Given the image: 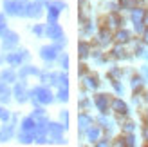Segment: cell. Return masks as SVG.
Segmentation results:
<instances>
[{
  "label": "cell",
  "mask_w": 148,
  "mask_h": 147,
  "mask_svg": "<svg viewBox=\"0 0 148 147\" xmlns=\"http://www.w3.org/2000/svg\"><path fill=\"white\" fill-rule=\"evenodd\" d=\"M87 55H88V46H87L85 42H81V44H79V56L85 58Z\"/></svg>",
  "instance_id": "cell-20"
},
{
  "label": "cell",
  "mask_w": 148,
  "mask_h": 147,
  "mask_svg": "<svg viewBox=\"0 0 148 147\" xmlns=\"http://www.w3.org/2000/svg\"><path fill=\"white\" fill-rule=\"evenodd\" d=\"M134 4H136L134 0H121V6H123V7H132Z\"/></svg>",
  "instance_id": "cell-26"
},
{
  "label": "cell",
  "mask_w": 148,
  "mask_h": 147,
  "mask_svg": "<svg viewBox=\"0 0 148 147\" xmlns=\"http://www.w3.org/2000/svg\"><path fill=\"white\" fill-rule=\"evenodd\" d=\"M143 9H136L134 11V15H132V20H134V24H136V29L137 31H143Z\"/></svg>",
  "instance_id": "cell-9"
},
{
  "label": "cell",
  "mask_w": 148,
  "mask_h": 147,
  "mask_svg": "<svg viewBox=\"0 0 148 147\" xmlns=\"http://www.w3.org/2000/svg\"><path fill=\"white\" fill-rule=\"evenodd\" d=\"M108 40H110L108 31H101V33H99V42H101V44H108Z\"/></svg>",
  "instance_id": "cell-22"
},
{
  "label": "cell",
  "mask_w": 148,
  "mask_h": 147,
  "mask_svg": "<svg viewBox=\"0 0 148 147\" xmlns=\"http://www.w3.org/2000/svg\"><path fill=\"white\" fill-rule=\"evenodd\" d=\"M146 24H148V17H146Z\"/></svg>",
  "instance_id": "cell-31"
},
{
  "label": "cell",
  "mask_w": 148,
  "mask_h": 147,
  "mask_svg": "<svg viewBox=\"0 0 148 147\" xmlns=\"http://www.w3.org/2000/svg\"><path fill=\"white\" fill-rule=\"evenodd\" d=\"M139 84H141V80H139V78H134V82H132V85H134V87H137Z\"/></svg>",
  "instance_id": "cell-29"
},
{
  "label": "cell",
  "mask_w": 148,
  "mask_h": 147,
  "mask_svg": "<svg viewBox=\"0 0 148 147\" xmlns=\"http://www.w3.org/2000/svg\"><path fill=\"white\" fill-rule=\"evenodd\" d=\"M42 31H43V29H42L40 26H36V27H34V33H36V35H42Z\"/></svg>",
  "instance_id": "cell-28"
},
{
  "label": "cell",
  "mask_w": 148,
  "mask_h": 147,
  "mask_svg": "<svg viewBox=\"0 0 148 147\" xmlns=\"http://www.w3.org/2000/svg\"><path fill=\"white\" fill-rule=\"evenodd\" d=\"M33 94H36V100L42 102V104H51L53 102V94H51V91L47 87H36L33 91Z\"/></svg>",
  "instance_id": "cell-2"
},
{
  "label": "cell",
  "mask_w": 148,
  "mask_h": 147,
  "mask_svg": "<svg viewBox=\"0 0 148 147\" xmlns=\"http://www.w3.org/2000/svg\"><path fill=\"white\" fill-rule=\"evenodd\" d=\"M98 138H99V129L98 127H90V129H88V140L96 142Z\"/></svg>",
  "instance_id": "cell-17"
},
{
  "label": "cell",
  "mask_w": 148,
  "mask_h": 147,
  "mask_svg": "<svg viewBox=\"0 0 148 147\" xmlns=\"http://www.w3.org/2000/svg\"><path fill=\"white\" fill-rule=\"evenodd\" d=\"M43 2H45V0H43Z\"/></svg>",
  "instance_id": "cell-32"
},
{
  "label": "cell",
  "mask_w": 148,
  "mask_h": 147,
  "mask_svg": "<svg viewBox=\"0 0 148 147\" xmlns=\"http://www.w3.org/2000/svg\"><path fill=\"white\" fill-rule=\"evenodd\" d=\"M87 85L94 89V87H98V80H96V78H92V76H88V78H87Z\"/></svg>",
  "instance_id": "cell-25"
},
{
  "label": "cell",
  "mask_w": 148,
  "mask_h": 147,
  "mask_svg": "<svg viewBox=\"0 0 148 147\" xmlns=\"http://www.w3.org/2000/svg\"><path fill=\"white\" fill-rule=\"evenodd\" d=\"M0 100H2V102L9 100V89L5 87V84H0Z\"/></svg>",
  "instance_id": "cell-16"
},
{
  "label": "cell",
  "mask_w": 148,
  "mask_h": 147,
  "mask_svg": "<svg viewBox=\"0 0 148 147\" xmlns=\"http://www.w3.org/2000/svg\"><path fill=\"white\" fill-rule=\"evenodd\" d=\"M25 15L27 17H40L42 15V6L40 4H27L25 6Z\"/></svg>",
  "instance_id": "cell-7"
},
{
  "label": "cell",
  "mask_w": 148,
  "mask_h": 147,
  "mask_svg": "<svg viewBox=\"0 0 148 147\" xmlns=\"http://www.w3.org/2000/svg\"><path fill=\"white\" fill-rule=\"evenodd\" d=\"M0 78H2L4 82H13V80H14V73L13 71H2Z\"/></svg>",
  "instance_id": "cell-18"
},
{
  "label": "cell",
  "mask_w": 148,
  "mask_h": 147,
  "mask_svg": "<svg viewBox=\"0 0 148 147\" xmlns=\"http://www.w3.org/2000/svg\"><path fill=\"white\" fill-rule=\"evenodd\" d=\"M25 56H27L25 51H22V53H14V55H9V56H7V62H9L11 65H20L22 58H25Z\"/></svg>",
  "instance_id": "cell-10"
},
{
  "label": "cell",
  "mask_w": 148,
  "mask_h": 147,
  "mask_svg": "<svg viewBox=\"0 0 148 147\" xmlns=\"http://www.w3.org/2000/svg\"><path fill=\"white\" fill-rule=\"evenodd\" d=\"M62 9H65V4L63 2H53V4L49 6V24H56L58 15H60Z\"/></svg>",
  "instance_id": "cell-3"
},
{
  "label": "cell",
  "mask_w": 148,
  "mask_h": 147,
  "mask_svg": "<svg viewBox=\"0 0 148 147\" xmlns=\"http://www.w3.org/2000/svg\"><path fill=\"white\" fill-rule=\"evenodd\" d=\"M14 94H16V100L18 102H25L27 100L25 98V91H24V84H20V85L14 87Z\"/></svg>",
  "instance_id": "cell-13"
},
{
  "label": "cell",
  "mask_w": 148,
  "mask_h": 147,
  "mask_svg": "<svg viewBox=\"0 0 148 147\" xmlns=\"http://www.w3.org/2000/svg\"><path fill=\"white\" fill-rule=\"evenodd\" d=\"M112 107H114V111H116V113H119V114H125V113H127V105H125L119 98L112 102Z\"/></svg>",
  "instance_id": "cell-12"
},
{
  "label": "cell",
  "mask_w": 148,
  "mask_h": 147,
  "mask_svg": "<svg viewBox=\"0 0 148 147\" xmlns=\"http://www.w3.org/2000/svg\"><path fill=\"white\" fill-rule=\"evenodd\" d=\"M47 35H49V38H53V40H63V31L58 24H49Z\"/></svg>",
  "instance_id": "cell-5"
},
{
  "label": "cell",
  "mask_w": 148,
  "mask_h": 147,
  "mask_svg": "<svg viewBox=\"0 0 148 147\" xmlns=\"http://www.w3.org/2000/svg\"><path fill=\"white\" fill-rule=\"evenodd\" d=\"M90 123H92L90 116H87V114H81L79 116V129H88V127H90Z\"/></svg>",
  "instance_id": "cell-14"
},
{
  "label": "cell",
  "mask_w": 148,
  "mask_h": 147,
  "mask_svg": "<svg viewBox=\"0 0 148 147\" xmlns=\"http://www.w3.org/2000/svg\"><path fill=\"white\" fill-rule=\"evenodd\" d=\"M58 98H60L62 102H65V100L69 98V93H67V89H65V87H62V89H60V93H58Z\"/></svg>",
  "instance_id": "cell-23"
},
{
  "label": "cell",
  "mask_w": 148,
  "mask_h": 147,
  "mask_svg": "<svg viewBox=\"0 0 148 147\" xmlns=\"http://www.w3.org/2000/svg\"><path fill=\"white\" fill-rule=\"evenodd\" d=\"M96 105H98V109L101 113H107V107H108L107 94H98V96H96Z\"/></svg>",
  "instance_id": "cell-8"
},
{
  "label": "cell",
  "mask_w": 148,
  "mask_h": 147,
  "mask_svg": "<svg viewBox=\"0 0 148 147\" xmlns=\"http://www.w3.org/2000/svg\"><path fill=\"white\" fill-rule=\"evenodd\" d=\"M11 135H13V129H11V126L4 127L2 131H0V142H5V140H9V138H11Z\"/></svg>",
  "instance_id": "cell-15"
},
{
  "label": "cell",
  "mask_w": 148,
  "mask_h": 147,
  "mask_svg": "<svg viewBox=\"0 0 148 147\" xmlns=\"http://www.w3.org/2000/svg\"><path fill=\"white\" fill-rule=\"evenodd\" d=\"M128 36H130L128 31H119L116 38H117V42H127V40H128Z\"/></svg>",
  "instance_id": "cell-19"
},
{
  "label": "cell",
  "mask_w": 148,
  "mask_h": 147,
  "mask_svg": "<svg viewBox=\"0 0 148 147\" xmlns=\"http://www.w3.org/2000/svg\"><path fill=\"white\" fill-rule=\"evenodd\" d=\"M145 40L148 42V29H146V31H145Z\"/></svg>",
  "instance_id": "cell-30"
},
{
  "label": "cell",
  "mask_w": 148,
  "mask_h": 147,
  "mask_svg": "<svg viewBox=\"0 0 148 147\" xmlns=\"http://www.w3.org/2000/svg\"><path fill=\"white\" fill-rule=\"evenodd\" d=\"M25 6L27 4L20 2V0H5L4 2V7L9 15H25Z\"/></svg>",
  "instance_id": "cell-1"
},
{
  "label": "cell",
  "mask_w": 148,
  "mask_h": 147,
  "mask_svg": "<svg viewBox=\"0 0 148 147\" xmlns=\"http://www.w3.org/2000/svg\"><path fill=\"white\" fill-rule=\"evenodd\" d=\"M16 44H18V35L16 33H11V31L4 33V42H2L4 49H11V47L16 46Z\"/></svg>",
  "instance_id": "cell-4"
},
{
  "label": "cell",
  "mask_w": 148,
  "mask_h": 147,
  "mask_svg": "<svg viewBox=\"0 0 148 147\" xmlns=\"http://www.w3.org/2000/svg\"><path fill=\"white\" fill-rule=\"evenodd\" d=\"M36 73H38V71L29 65V67H24V69H22V76H25V75H36Z\"/></svg>",
  "instance_id": "cell-21"
},
{
  "label": "cell",
  "mask_w": 148,
  "mask_h": 147,
  "mask_svg": "<svg viewBox=\"0 0 148 147\" xmlns=\"http://www.w3.org/2000/svg\"><path fill=\"white\" fill-rule=\"evenodd\" d=\"M22 131H25V133H34L36 131V122L33 118H25L24 123H22Z\"/></svg>",
  "instance_id": "cell-11"
},
{
  "label": "cell",
  "mask_w": 148,
  "mask_h": 147,
  "mask_svg": "<svg viewBox=\"0 0 148 147\" xmlns=\"http://www.w3.org/2000/svg\"><path fill=\"white\" fill-rule=\"evenodd\" d=\"M0 120H4V122L9 120V111H5L4 107H0Z\"/></svg>",
  "instance_id": "cell-24"
},
{
  "label": "cell",
  "mask_w": 148,
  "mask_h": 147,
  "mask_svg": "<svg viewBox=\"0 0 148 147\" xmlns=\"http://www.w3.org/2000/svg\"><path fill=\"white\" fill-rule=\"evenodd\" d=\"M62 65H63V67H67V65H69V58L67 56H62Z\"/></svg>",
  "instance_id": "cell-27"
},
{
  "label": "cell",
  "mask_w": 148,
  "mask_h": 147,
  "mask_svg": "<svg viewBox=\"0 0 148 147\" xmlns=\"http://www.w3.org/2000/svg\"><path fill=\"white\" fill-rule=\"evenodd\" d=\"M56 53H58V47L54 46H45V47H42V58L43 60H54L56 58Z\"/></svg>",
  "instance_id": "cell-6"
}]
</instances>
